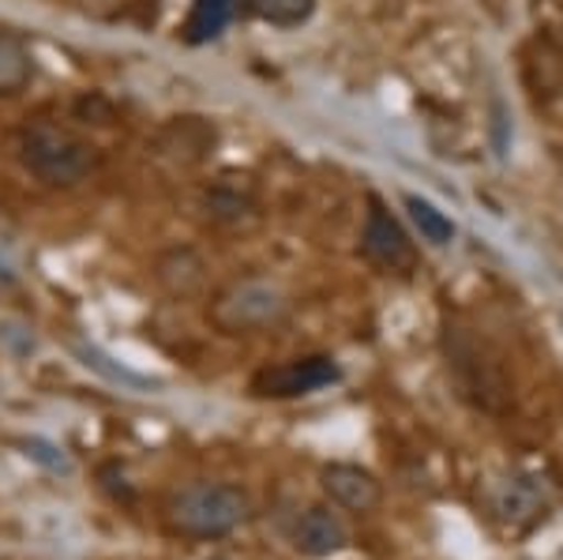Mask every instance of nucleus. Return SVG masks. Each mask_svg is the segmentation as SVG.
<instances>
[{
	"mask_svg": "<svg viewBox=\"0 0 563 560\" xmlns=\"http://www.w3.org/2000/svg\"><path fill=\"white\" fill-rule=\"evenodd\" d=\"M15 158L49 188H76L98 169V147L60 121H26L15 132Z\"/></svg>",
	"mask_w": 563,
	"mask_h": 560,
	"instance_id": "nucleus-1",
	"label": "nucleus"
},
{
	"mask_svg": "<svg viewBox=\"0 0 563 560\" xmlns=\"http://www.w3.org/2000/svg\"><path fill=\"white\" fill-rule=\"evenodd\" d=\"M256 516L252 496L233 482H192L166 501V530L188 541H218Z\"/></svg>",
	"mask_w": 563,
	"mask_h": 560,
	"instance_id": "nucleus-2",
	"label": "nucleus"
},
{
	"mask_svg": "<svg viewBox=\"0 0 563 560\" xmlns=\"http://www.w3.org/2000/svg\"><path fill=\"white\" fill-rule=\"evenodd\" d=\"M289 294L282 290L275 278H238V283L222 286L214 294L211 309V323L222 336H260V331L278 328L289 316Z\"/></svg>",
	"mask_w": 563,
	"mask_h": 560,
	"instance_id": "nucleus-3",
	"label": "nucleus"
},
{
	"mask_svg": "<svg viewBox=\"0 0 563 560\" xmlns=\"http://www.w3.org/2000/svg\"><path fill=\"white\" fill-rule=\"evenodd\" d=\"M485 504L496 523L511 530H530L552 512V490L541 474H507L485 490Z\"/></svg>",
	"mask_w": 563,
	"mask_h": 560,
	"instance_id": "nucleus-4",
	"label": "nucleus"
},
{
	"mask_svg": "<svg viewBox=\"0 0 563 560\" xmlns=\"http://www.w3.org/2000/svg\"><path fill=\"white\" fill-rule=\"evenodd\" d=\"M339 381V365L334 358L312 354V358H289L282 365H267L252 376V395L260 399H297V395H312L320 387Z\"/></svg>",
	"mask_w": 563,
	"mask_h": 560,
	"instance_id": "nucleus-5",
	"label": "nucleus"
},
{
	"mask_svg": "<svg viewBox=\"0 0 563 560\" xmlns=\"http://www.w3.org/2000/svg\"><path fill=\"white\" fill-rule=\"evenodd\" d=\"M365 256L372 264H379L384 271H398V275H410L417 267V249L410 241V233L402 230V222L387 211L379 200L368 204V219H365Z\"/></svg>",
	"mask_w": 563,
	"mask_h": 560,
	"instance_id": "nucleus-6",
	"label": "nucleus"
},
{
	"mask_svg": "<svg viewBox=\"0 0 563 560\" xmlns=\"http://www.w3.org/2000/svg\"><path fill=\"white\" fill-rule=\"evenodd\" d=\"M320 490L327 493V501H331L334 508L357 512V516L376 512L379 504H384V485H379V477L357 463H327L320 471Z\"/></svg>",
	"mask_w": 563,
	"mask_h": 560,
	"instance_id": "nucleus-7",
	"label": "nucleus"
},
{
	"mask_svg": "<svg viewBox=\"0 0 563 560\" xmlns=\"http://www.w3.org/2000/svg\"><path fill=\"white\" fill-rule=\"evenodd\" d=\"M350 546V530L342 516L334 512V504H312L305 508L294 523V549L308 560L334 557Z\"/></svg>",
	"mask_w": 563,
	"mask_h": 560,
	"instance_id": "nucleus-8",
	"label": "nucleus"
},
{
	"mask_svg": "<svg viewBox=\"0 0 563 560\" xmlns=\"http://www.w3.org/2000/svg\"><path fill=\"white\" fill-rule=\"evenodd\" d=\"M34 79V53L20 31L0 26V98H15Z\"/></svg>",
	"mask_w": 563,
	"mask_h": 560,
	"instance_id": "nucleus-9",
	"label": "nucleus"
},
{
	"mask_svg": "<svg viewBox=\"0 0 563 560\" xmlns=\"http://www.w3.org/2000/svg\"><path fill=\"white\" fill-rule=\"evenodd\" d=\"M233 12H238V0H192V12L185 20V42L203 45L218 39L233 23Z\"/></svg>",
	"mask_w": 563,
	"mask_h": 560,
	"instance_id": "nucleus-10",
	"label": "nucleus"
},
{
	"mask_svg": "<svg viewBox=\"0 0 563 560\" xmlns=\"http://www.w3.org/2000/svg\"><path fill=\"white\" fill-rule=\"evenodd\" d=\"M244 8H249V15H256L260 23L289 31V26H301L312 20L316 0H244Z\"/></svg>",
	"mask_w": 563,
	"mask_h": 560,
	"instance_id": "nucleus-11",
	"label": "nucleus"
},
{
	"mask_svg": "<svg viewBox=\"0 0 563 560\" xmlns=\"http://www.w3.org/2000/svg\"><path fill=\"white\" fill-rule=\"evenodd\" d=\"M406 211H410L413 226L421 230V238L429 241V245H451V241H455V222H451L440 207H432L429 200H421V196H406Z\"/></svg>",
	"mask_w": 563,
	"mask_h": 560,
	"instance_id": "nucleus-12",
	"label": "nucleus"
},
{
	"mask_svg": "<svg viewBox=\"0 0 563 560\" xmlns=\"http://www.w3.org/2000/svg\"><path fill=\"white\" fill-rule=\"evenodd\" d=\"M53 448H45V444H38V440H31V444H26V455H34V459H45V463L49 466H57V471H68V463L60 455H49Z\"/></svg>",
	"mask_w": 563,
	"mask_h": 560,
	"instance_id": "nucleus-13",
	"label": "nucleus"
},
{
	"mask_svg": "<svg viewBox=\"0 0 563 560\" xmlns=\"http://www.w3.org/2000/svg\"><path fill=\"white\" fill-rule=\"evenodd\" d=\"M207 560H241V557H233V553H214V557H207Z\"/></svg>",
	"mask_w": 563,
	"mask_h": 560,
	"instance_id": "nucleus-14",
	"label": "nucleus"
}]
</instances>
